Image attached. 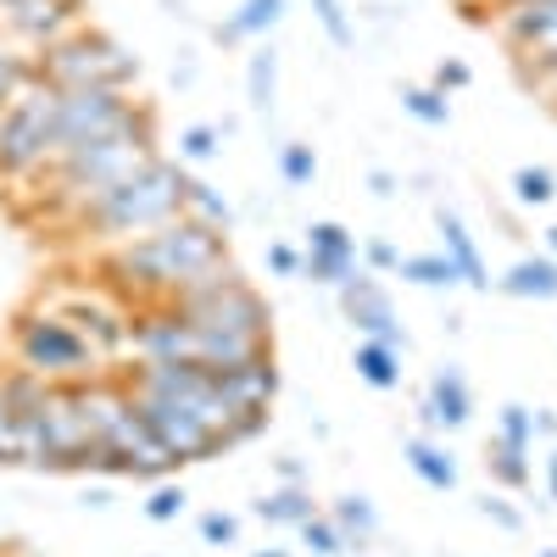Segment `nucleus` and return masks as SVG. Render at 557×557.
<instances>
[{
  "label": "nucleus",
  "mask_w": 557,
  "mask_h": 557,
  "mask_svg": "<svg viewBox=\"0 0 557 557\" xmlns=\"http://www.w3.org/2000/svg\"><path fill=\"white\" fill-rule=\"evenodd\" d=\"M218 268H228V235H218V228L196 218H173L101 257V273L112 278V290L128 296L134 307H168Z\"/></svg>",
  "instance_id": "f257e3e1"
},
{
  "label": "nucleus",
  "mask_w": 557,
  "mask_h": 557,
  "mask_svg": "<svg viewBox=\"0 0 557 557\" xmlns=\"http://www.w3.org/2000/svg\"><path fill=\"white\" fill-rule=\"evenodd\" d=\"M151 157H157V117L139 112L128 128L89 139V146H78V151H62L51 168L39 173V178H45V212L62 218V223H73L101 190L123 184L128 173H139Z\"/></svg>",
  "instance_id": "f03ea898"
},
{
  "label": "nucleus",
  "mask_w": 557,
  "mask_h": 557,
  "mask_svg": "<svg viewBox=\"0 0 557 557\" xmlns=\"http://www.w3.org/2000/svg\"><path fill=\"white\" fill-rule=\"evenodd\" d=\"M184 184H190L184 162L151 157L139 173H128L123 184H112V190H101L67 228H78V235H89V240L123 246L134 235H151V228L184 218Z\"/></svg>",
  "instance_id": "7ed1b4c3"
},
{
  "label": "nucleus",
  "mask_w": 557,
  "mask_h": 557,
  "mask_svg": "<svg viewBox=\"0 0 557 557\" xmlns=\"http://www.w3.org/2000/svg\"><path fill=\"white\" fill-rule=\"evenodd\" d=\"M184 323H196L207 335H235V341H251V346H273V312L268 301L257 296L251 278L228 262L218 273H207L201 285H190L178 301H168Z\"/></svg>",
  "instance_id": "20e7f679"
},
{
  "label": "nucleus",
  "mask_w": 557,
  "mask_h": 557,
  "mask_svg": "<svg viewBox=\"0 0 557 557\" xmlns=\"http://www.w3.org/2000/svg\"><path fill=\"white\" fill-rule=\"evenodd\" d=\"M34 67L57 89H134V78H139V62L112 34L89 28V23L78 34H67L62 45H51V51H39Z\"/></svg>",
  "instance_id": "39448f33"
},
{
  "label": "nucleus",
  "mask_w": 557,
  "mask_h": 557,
  "mask_svg": "<svg viewBox=\"0 0 557 557\" xmlns=\"http://www.w3.org/2000/svg\"><path fill=\"white\" fill-rule=\"evenodd\" d=\"M57 84L34 78L0 112V178H39L57 162Z\"/></svg>",
  "instance_id": "423d86ee"
},
{
  "label": "nucleus",
  "mask_w": 557,
  "mask_h": 557,
  "mask_svg": "<svg viewBox=\"0 0 557 557\" xmlns=\"http://www.w3.org/2000/svg\"><path fill=\"white\" fill-rule=\"evenodd\" d=\"M17 362L45 385H89L96 380L101 351L89 346V335L62 312H28L17 318Z\"/></svg>",
  "instance_id": "0eeeda50"
},
{
  "label": "nucleus",
  "mask_w": 557,
  "mask_h": 557,
  "mask_svg": "<svg viewBox=\"0 0 557 557\" xmlns=\"http://www.w3.org/2000/svg\"><path fill=\"white\" fill-rule=\"evenodd\" d=\"M139 112L146 107L134 101V89H57V146L78 151V146H89V139L128 128Z\"/></svg>",
  "instance_id": "6e6552de"
},
{
  "label": "nucleus",
  "mask_w": 557,
  "mask_h": 557,
  "mask_svg": "<svg viewBox=\"0 0 557 557\" xmlns=\"http://www.w3.org/2000/svg\"><path fill=\"white\" fill-rule=\"evenodd\" d=\"M496 34L513 51L530 78L546 89L557 78V0H524V7H502L496 12Z\"/></svg>",
  "instance_id": "1a4fd4ad"
},
{
  "label": "nucleus",
  "mask_w": 557,
  "mask_h": 557,
  "mask_svg": "<svg viewBox=\"0 0 557 557\" xmlns=\"http://www.w3.org/2000/svg\"><path fill=\"white\" fill-rule=\"evenodd\" d=\"M0 28H7L28 57L51 51L67 34L84 28V0H0Z\"/></svg>",
  "instance_id": "9d476101"
},
{
  "label": "nucleus",
  "mask_w": 557,
  "mask_h": 557,
  "mask_svg": "<svg viewBox=\"0 0 557 557\" xmlns=\"http://www.w3.org/2000/svg\"><path fill=\"white\" fill-rule=\"evenodd\" d=\"M335 296H341L346 323H351L362 341H385V346L407 351V330H401V318H396V301L385 296V285H380L374 273H362V268H357Z\"/></svg>",
  "instance_id": "9b49d317"
},
{
  "label": "nucleus",
  "mask_w": 557,
  "mask_h": 557,
  "mask_svg": "<svg viewBox=\"0 0 557 557\" xmlns=\"http://www.w3.org/2000/svg\"><path fill=\"white\" fill-rule=\"evenodd\" d=\"M301 273L312 278V285H330V290H341L346 278L357 273V235H351L346 223H335V218H318V223L307 228Z\"/></svg>",
  "instance_id": "f8f14e48"
},
{
  "label": "nucleus",
  "mask_w": 557,
  "mask_h": 557,
  "mask_svg": "<svg viewBox=\"0 0 557 557\" xmlns=\"http://www.w3.org/2000/svg\"><path fill=\"white\" fill-rule=\"evenodd\" d=\"M212 380H218V396L228 412H268L273 396H278V368H273V351L240 362V368H212Z\"/></svg>",
  "instance_id": "ddd939ff"
},
{
  "label": "nucleus",
  "mask_w": 557,
  "mask_h": 557,
  "mask_svg": "<svg viewBox=\"0 0 557 557\" xmlns=\"http://www.w3.org/2000/svg\"><path fill=\"white\" fill-rule=\"evenodd\" d=\"M424 424L430 430H462L474 418V391H469V380H462V368H435V380H430V396H424Z\"/></svg>",
  "instance_id": "4468645a"
},
{
  "label": "nucleus",
  "mask_w": 557,
  "mask_h": 557,
  "mask_svg": "<svg viewBox=\"0 0 557 557\" xmlns=\"http://www.w3.org/2000/svg\"><path fill=\"white\" fill-rule=\"evenodd\" d=\"M435 228H441V251H446V262L457 268V278L469 290H491L496 278H491V268H485V257H480V246H474V235H469V223H462L457 212H435Z\"/></svg>",
  "instance_id": "2eb2a0df"
},
{
  "label": "nucleus",
  "mask_w": 557,
  "mask_h": 557,
  "mask_svg": "<svg viewBox=\"0 0 557 557\" xmlns=\"http://www.w3.org/2000/svg\"><path fill=\"white\" fill-rule=\"evenodd\" d=\"M57 385H45L39 374H28V368H12V374H0V412L12 418V424H34V418L45 412V401H51Z\"/></svg>",
  "instance_id": "dca6fc26"
},
{
  "label": "nucleus",
  "mask_w": 557,
  "mask_h": 557,
  "mask_svg": "<svg viewBox=\"0 0 557 557\" xmlns=\"http://www.w3.org/2000/svg\"><path fill=\"white\" fill-rule=\"evenodd\" d=\"M496 290L519 296V301H557V257H519L496 278Z\"/></svg>",
  "instance_id": "f3484780"
},
{
  "label": "nucleus",
  "mask_w": 557,
  "mask_h": 557,
  "mask_svg": "<svg viewBox=\"0 0 557 557\" xmlns=\"http://www.w3.org/2000/svg\"><path fill=\"white\" fill-rule=\"evenodd\" d=\"M401 451H407V469L424 480L430 491H457V462H451L446 446H435L430 435H412Z\"/></svg>",
  "instance_id": "a211bd4d"
},
{
  "label": "nucleus",
  "mask_w": 557,
  "mask_h": 557,
  "mask_svg": "<svg viewBox=\"0 0 557 557\" xmlns=\"http://www.w3.org/2000/svg\"><path fill=\"white\" fill-rule=\"evenodd\" d=\"M351 368H357V380L374 385V391H396L401 385V351L385 346V341H357Z\"/></svg>",
  "instance_id": "6ab92c4d"
},
{
  "label": "nucleus",
  "mask_w": 557,
  "mask_h": 557,
  "mask_svg": "<svg viewBox=\"0 0 557 557\" xmlns=\"http://www.w3.org/2000/svg\"><path fill=\"white\" fill-rule=\"evenodd\" d=\"M285 17V0H240V12L218 23V45H235V39H268L273 23Z\"/></svg>",
  "instance_id": "aec40b11"
},
{
  "label": "nucleus",
  "mask_w": 557,
  "mask_h": 557,
  "mask_svg": "<svg viewBox=\"0 0 557 557\" xmlns=\"http://www.w3.org/2000/svg\"><path fill=\"white\" fill-rule=\"evenodd\" d=\"M318 513V507H312V491L307 485H273L262 502H257V519H268V524H307Z\"/></svg>",
  "instance_id": "412c9836"
},
{
  "label": "nucleus",
  "mask_w": 557,
  "mask_h": 557,
  "mask_svg": "<svg viewBox=\"0 0 557 557\" xmlns=\"http://www.w3.org/2000/svg\"><path fill=\"white\" fill-rule=\"evenodd\" d=\"M330 519H335V530L346 535V552L357 546H368V541H374V530H380V519H374V502H368V496H341L335 507H330Z\"/></svg>",
  "instance_id": "4be33fe9"
},
{
  "label": "nucleus",
  "mask_w": 557,
  "mask_h": 557,
  "mask_svg": "<svg viewBox=\"0 0 557 557\" xmlns=\"http://www.w3.org/2000/svg\"><path fill=\"white\" fill-rule=\"evenodd\" d=\"M184 218H196V223L218 228V235H228V223H235V207H228V201L212 190V184L190 178V184H184Z\"/></svg>",
  "instance_id": "5701e85b"
},
{
  "label": "nucleus",
  "mask_w": 557,
  "mask_h": 557,
  "mask_svg": "<svg viewBox=\"0 0 557 557\" xmlns=\"http://www.w3.org/2000/svg\"><path fill=\"white\" fill-rule=\"evenodd\" d=\"M246 89H251V107L257 112H273V101H278V51H273V45H257V51H251Z\"/></svg>",
  "instance_id": "b1692460"
},
{
  "label": "nucleus",
  "mask_w": 557,
  "mask_h": 557,
  "mask_svg": "<svg viewBox=\"0 0 557 557\" xmlns=\"http://www.w3.org/2000/svg\"><path fill=\"white\" fill-rule=\"evenodd\" d=\"M396 273L412 278V285H424V290H451V285H462L457 268L446 262V251H412V257H401Z\"/></svg>",
  "instance_id": "393cba45"
},
{
  "label": "nucleus",
  "mask_w": 557,
  "mask_h": 557,
  "mask_svg": "<svg viewBox=\"0 0 557 557\" xmlns=\"http://www.w3.org/2000/svg\"><path fill=\"white\" fill-rule=\"evenodd\" d=\"M485 469H491V480L502 485V491H524L530 485V451H513V446H502V441H491L485 446Z\"/></svg>",
  "instance_id": "a878e982"
},
{
  "label": "nucleus",
  "mask_w": 557,
  "mask_h": 557,
  "mask_svg": "<svg viewBox=\"0 0 557 557\" xmlns=\"http://www.w3.org/2000/svg\"><path fill=\"white\" fill-rule=\"evenodd\" d=\"M491 441L513 446V451H535V412H530L524 401H507V407L496 412V435H491Z\"/></svg>",
  "instance_id": "bb28decb"
},
{
  "label": "nucleus",
  "mask_w": 557,
  "mask_h": 557,
  "mask_svg": "<svg viewBox=\"0 0 557 557\" xmlns=\"http://www.w3.org/2000/svg\"><path fill=\"white\" fill-rule=\"evenodd\" d=\"M401 107H407V117L430 123V128H446V123H451V101L441 96L435 84H430V89H401Z\"/></svg>",
  "instance_id": "cd10ccee"
},
{
  "label": "nucleus",
  "mask_w": 557,
  "mask_h": 557,
  "mask_svg": "<svg viewBox=\"0 0 557 557\" xmlns=\"http://www.w3.org/2000/svg\"><path fill=\"white\" fill-rule=\"evenodd\" d=\"M223 146V128L218 123H190L178 134V162H212Z\"/></svg>",
  "instance_id": "c85d7f7f"
},
{
  "label": "nucleus",
  "mask_w": 557,
  "mask_h": 557,
  "mask_svg": "<svg viewBox=\"0 0 557 557\" xmlns=\"http://www.w3.org/2000/svg\"><path fill=\"white\" fill-rule=\"evenodd\" d=\"M513 196H519V207H546L557 196V173L552 168H519L513 173Z\"/></svg>",
  "instance_id": "c756f323"
},
{
  "label": "nucleus",
  "mask_w": 557,
  "mask_h": 557,
  "mask_svg": "<svg viewBox=\"0 0 557 557\" xmlns=\"http://www.w3.org/2000/svg\"><path fill=\"white\" fill-rule=\"evenodd\" d=\"M296 530H301V541H307L318 557H341V552H346V535L335 530V519H330V513H312V519H307V524H296Z\"/></svg>",
  "instance_id": "7c9ffc66"
},
{
  "label": "nucleus",
  "mask_w": 557,
  "mask_h": 557,
  "mask_svg": "<svg viewBox=\"0 0 557 557\" xmlns=\"http://www.w3.org/2000/svg\"><path fill=\"white\" fill-rule=\"evenodd\" d=\"M312 17H318V28L330 34L341 51H351V39H357V28H351V17H346V7L341 0H312Z\"/></svg>",
  "instance_id": "2f4dec72"
},
{
  "label": "nucleus",
  "mask_w": 557,
  "mask_h": 557,
  "mask_svg": "<svg viewBox=\"0 0 557 557\" xmlns=\"http://www.w3.org/2000/svg\"><path fill=\"white\" fill-rule=\"evenodd\" d=\"M278 173H285V184H296V190H301V184H312V178H318V151L296 139V146L278 151Z\"/></svg>",
  "instance_id": "473e14b6"
},
{
  "label": "nucleus",
  "mask_w": 557,
  "mask_h": 557,
  "mask_svg": "<svg viewBox=\"0 0 557 557\" xmlns=\"http://www.w3.org/2000/svg\"><path fill=\"white\" fill-rule=\"evenodd\" d=\"M184 502H190V496H184V485H157V491H151V502H146V513H151L157 524H168V519H178V513H184Z\"/></svg>",
  "instance_id": "72a5a7b5"
},
{
  "label": "nucleus",
  "mask_w": 557,
  "mask_h": 557,
  "mask_svg": "<svg viewBox=\"0 0 557 557\" xmlns=\"http://www.w3.org/2000/svg\"><path fill=\"white\" fill-rule=\"evenodd\" d=\"M362 262L374 268V273H396V268H401V251H396L391 240H368V246H362Z\"/></svg>",
  "instance_id": "f704fd0d"
},
{
  "label": "nucleus",
  "mask_w": 557,
  "mask_h": 557,
  "mask_svg": "<svg viewBox=\"0 0 557 557\" xmlns=\"http://www.w3.org/2000/svg\"><path fill=\"white\" fill-rule=\"evenodd\" d=\"M12 462H23V430L0 412V469H12Z\"/></svg>",
  "instance_id": "c9c22d12"
},
{
  "label": "nucleus",
  "mask_w": 557,
  "mask_h": 557,
  "mask_svg": "<svg viewBox=\"0 0 557 557\" xmlns=\"http://www.w3.org/2000/svg\"><path fill=\"white\" fill-rule=\"evenodd\" d=\"M268 268H273L278 278H296V273H301V251L285 246V240H273V246H268Z\"/></svg>",
  "instance_id": "e433bc0d"
},
{
  "label": "nucleus",
  "mask_w": 557,
  "mask_h": 557,
  "mask_svg": "<svg viewBox=\"0 0 557 557\" xmlns=\"http://www.w3.org/2000/svg\"><path fill=\"white\" fill-rule=\"evenodd\" d=\"M469 78H474V73H469V62H457V57H446V62L435 67V89H441V96H451V89H462Z\"/></svg>",
  "instance_id": "4c0bfd02"
},
{
  "label": "nucleus",
  "mask_w": 557,
  "mask_h": 557,
  "mask_svg": "<svg viewBox=\"0 0 557 557\" xmlns=\"http://www.w3.org/2000/svg\"><path fill=\"white\" fill-rule=\"evenodd\" d=\"M201 535L212 541V546H235V535H240V524L228 519V513H207L201 519Z\"/></svg>",
  "instance_id": "58836bf2"
},
{
  "label": "nucleus",
  "mask_w": 557,
  "mask_h": 557,
  "mask_svg": "<svg viewBox=\"0 0 557 557\" xmlns=\"http://www.w3.org/2000/svg\"><path fill=\"white\" fill-rule=\"evenodd\" d=\"M480 513H485L491 524H502V530H519V524H524L519 507H507V502H480Z\"/></svg>",
  "instance_id": "ea45409f"
},
{
  "label": "nucleus",
  "mask_w": 557,
  "mask_h": 557,
  "mask_svg": "<svg viewBox=\"0 0 557 557\" xmlns=\"http://www.w3.org/2000/svg\"><path fill=\"white\" fill-rule=\"evenodd\" d=\"M368 190H374L380 201H391V196H396V173H385V168H374V173H368Z\"/></svg>",
  "instance_id": "a19ab883"
},
{
  "label": "nucleus",
  "mask_w": 557,
  "mask_h": 557,
  "mask_svg": "<svg viewBox=\"0 0 557 557\" xmlns=\"http://www.w3.org/2000/svg\"><path fill=\"white\" fill-rule=\"evenodd\" d=\"M278 480H290V485H301V462H296V457H278Z\"/></svg>",
  "instance_id": "79ce46f5"
},
{
  "label": "nucleus",
  "mask_w": 557,
  "mask_h": 557,
  "mask_svg": "<svg viewBox=\"0 0 557 557\" xmlns=\"http://www.w3.org/2000/svg\"><path fill=\"white\" fill-rule=\"evenodd\" d=\"M535 435H546V441L557 435V412H535Z\"/></svg>",
  "instance_id": "37998d69"
},
{
  "label": "nucleus",
  "mask_w": 557,
  "mask_h": 557,
  "mask_svg": "<svg viewBox=\"0 0 557 557\" xmlns=\"http://www.w3.org/2000/svg\"><path fill=\"white\" fill-rule=\"evenodd\" d=\"M546 485H552V496H557V451L546 457Z\"/></svg>",
  "instance_id": "c03bdc74"
},
{
  "label": "nucleus",
  "mask_w": 557,
  "mask_h": 557,
  "mask_svg": "<svg viewBox=\"0 0 557 557\" xmlns=\"http://www.w3.org/2000/svg\"><path fill=\"white\" fill-rule=\"evenodd\" d=\"M546 246H552V257H557V228H546Z\"/></svg>",
  "instance_id": "a18cd8bd"
},
{
  "label": "nucleus",
  "mask_w": 557,
  "mask_h": 557,
  "mask_svg": "<svg viewBox=\"0 0 557 557\" xmlns=\"http://www.w3.org/2000/svg\"><path fill=\"white\" fill-rule=\"evenodd\" d=\"M251 557H290V552H251Z\"/></svg>",
  "instance_id": "49530a36"
},
{
  "label": "nucleus",
  "mask_w": 557,
  "mask_h": 557,
  "mask_svg": "<svg viewBox=\"0 0 557 557\" xmlns=\"http://www.w3.org/2000/svg\"><path fill=\"white\" fill-rule=\"evenodd\" d=\"M496 7H524V0H496Z\"/></svg>",
  "instance_id": "de8ad7c7"
},
{
  "label": "nucleus",
  "mask_w": 557,
  "mask_h": 557,
  "mask_svg": "<svg viewBox=\"0 0 557 557\" xmlns=\"http://www.w3.org/2000/svg\"><path fill=\"white\" fill-rule=\"evenodd\" d=\"M546 89H552V101H557V78H552V84H546Z\"/></svg>",
  "instance_id": "09e8293b"
},
{
  "label": "nucleus",
  "mask_w": 557,
  "mask_h": 557,
  "mask_svg": "<svg viewBox=\"0 0 557 557\" xmlns=\"http://www.w3.org/2000/svg\"><path fill=\"white\" fill-rule=\"evenodd\" d=\"M541 557H557V552H541Z\"/></svg>",
  "instance_id": "8fccbe9b"
},
{
  "label": "nucleus",
  "mask_w": 557,
  "mask_h": 557,
  "mask_svg": "<svg viewBox=\"0 0 557 557\" xmlns=\"http://www.w3.org/2000/svg\"><path fill=\"white\" fill-rule=\"evenodd\" d=\"M0 51H7V45H0Z\"/></svg>",
  "instance_id": "3c124183"
}]
</instances>
